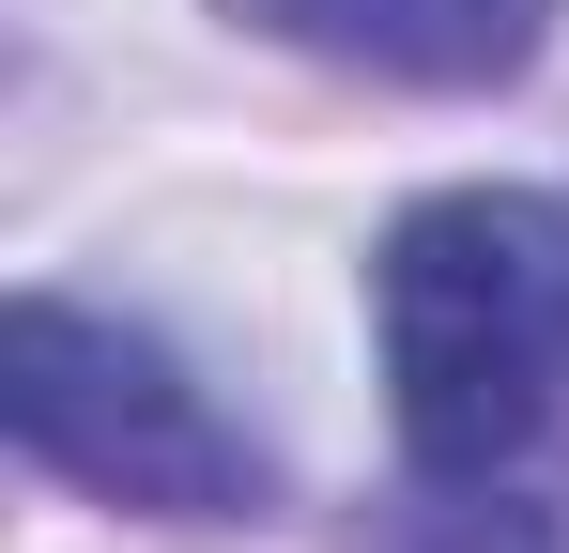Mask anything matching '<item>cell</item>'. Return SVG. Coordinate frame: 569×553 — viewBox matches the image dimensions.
<instances>
[{
  "instance_id": "cell-1",
  "label": "cell",
  "mask_w": 569,
  "mask_h": 553,
  "mask_svg": "<svg viewBox=\"0 0 569 553\" xmlns=\"http://www.w3.org/2000/svg\"><path fill=\"white\" fill-rule=\"evenodd\" d=\"M400 446L447 492H523L569 461V215L523 184H447L370 262Z\"/></svg>"
},
{
  "instance_id": "cell-2",
  "label": "cell",
  "mask_w": 569,
  "mask_h": 553,
  "mask_svg": "<svg viewBox=\"0 0 569 553\" xmlns=\"http://www.w3.org/2000/svg\"><path fill=\"white\" fill-rule=\"evenodd\" d=\"M0 415L47 476H78L108 507H154V523H247L262 507V446L186 384L170 339L139 323H93L62 292H16L0 323Z\"/></svg>"
},
{
  "instance_id": "cell-3",
  "label": "cell",
  "mask_w": 569,
  "mask_h": 553,
  "mask_svg": "<svg viewBox=\"0 0 569 553\" xmlns=\"http://www.w3.org/2000/svg\"><path fill=\"white\" fill-rule=\"evenodd\" d=\"M247 31H278L308 62H355V78H400V92H492L539 62L555 0H231Z\"/></svg>"
}]
</instances>
